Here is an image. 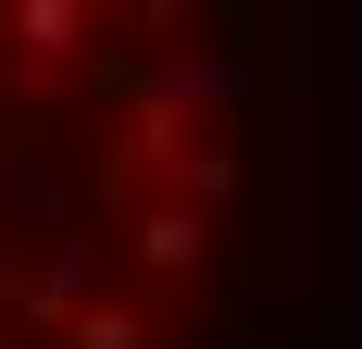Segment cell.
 Wrapping results in <instances>:
<instances>
[{"mask_svg":"<svg viewBox=\"0 0 362 349\" xmlns=\"http://www.w3.org/2000/svg\"><path fill=\"white\" fill-rule=\"evenodd\" d=\"M88 300H100V237H75V225H63V237L37 249V275L13 287V312H25V324H75Z\"/></svg>","mask_w":362,"mask_h":349,"instance_id":"1","label":"cell"},{"mask_svg":"<svg viewBox=\"0 0 362 349\" xmlns=\"http://www.w3.org/2000/svg\"><path fill=\"white\" fill-rule=\"evenodd\" d=\"M63 349H150V312H125V300H88V312L63 324Z\"/></svg>","mask_w":362,"mask_h":349,"instance_id":"5","label":"cell"},{"mask_svg":"<svg viewBox=\"0 0 362 349\" xmlns=\"http://www.w3.org/2000/svg\"><path fill=\"white\" fill-rule=\"evenodd\" d=\"M13 50H25V75L75 63L88 50V0H13Z\"/></svg>","mask_w":362,"mask_h":349,"instance_id":"3","label":"cell"},{"mask_svg":"<svg viewBox=\"0 0 362 349\" xmlns=\"http://www.w3.org/2000/svg\"><path fill=\"white\" fill-rule=\"evenodd\" d=\"M163 187H175V200H200V212L238 200V150H225V138H187L175 162H163Z\"/></svg>","mask_w":362,"mask_h":349,"instance_id":"4","label":"cell"},{"mask_svg":"<svg viewBox=\"0 0 362 349\" xmlns=\"http://www.w3.org/2000/svg\"><path fill=\"white\" fill-rule=\"evenodd\" d=\"M0 212H50V162H0Z\"/></svg>","mask_w":362,"mask_h":349,"instance_id":"6","label":"cell"},{"mask_svg":"<svg viewBox=\"0 0 362 349\" xmlns=\"http://www.w3.org/2000/svg\"><path fill=\"white\" fill-rule=\"evenodd\" d=\"M0 349H13V312H0Z\"/></svg>","mask_w":362,"mask_h":349,"instance_id":"7","label":"cell"},{"mask_svg":"<svg viewBox=\"0 0 362 349\" xmlns=\"http://www.w3.org/2000/svg\"><path fill=\"white\" fill-rule=\"evenodd\" d=\"M125 249H138L150 275H200V262H213V212H200V200H150Z\"/></svg>","mask_w":362,"mask_h":349,"instance_id":"2","label":"cell"}]
</instances>
